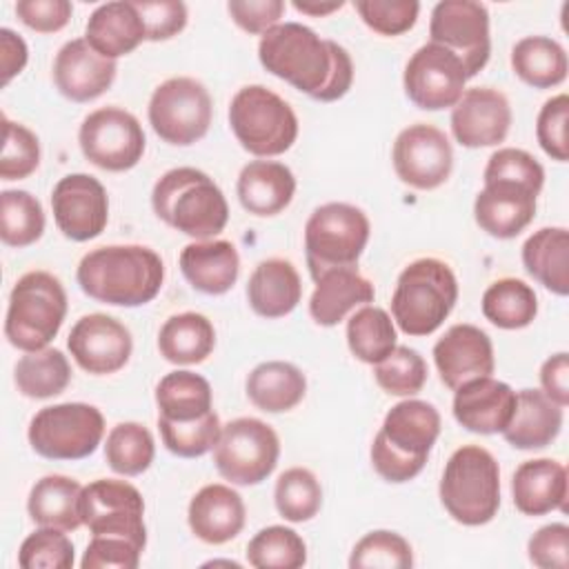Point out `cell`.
<instances>
[{"label":"cell","mask_w":569,"mask_h":569,"mask_svg":"<svg viewBox=\"0 0 569 569\" xmlns=\"http://www.w3.org/2000/svg\"><path fill=\"white\" fill-rule=\"evenodd\" d=\"M258 58L269 73L320 102L340 100L353 82L349 51L300 22H280L262 33Z\"/></svg>","instance_id":"6da1fadb"},{"label":"cell","mask_w":569,"mask_h":569,"mask_svg":"<svg viewBox=\"0 0 569 569\" xmlns=\"http://www.w3.org/2000/svg\"><path fill=\"white\" fill-rule=\"evenodd\" d=\"M80 289L104 305L140 307L151 302L164 282L162 258L142 244H109L82 256L76 269Z\"/></svg>","instance_id":"7a4b0ae2"},{"label":"cell","mask_w":569,"mask_h":569,"mask_svg":"<svg viewBox=\"0 0 569 569\" xmlns=\"http://www.w3.org/2000/svg\"><path fill=\"white\" fill-rule=\"evenodd\" d=\"M440 425L438 409L427 400L407 398L393 405L371 442L378 476L396 485L416 478L440 436Z\"/></svg>","instance_id":"3957f363"},{"label":"cell","mask_w":569,"mask_h":569,"mask_svg":"<svg viewBox=\"0 0 569 569\" xmlns=\"http://www.w3.org/2000/svg\"><path fill=\"white\" fill-rule=\"evenodd\" d=\"M151 207L162 222L193 240H209L229 222L222 189L196 167H176L162 173L153 184Z\"/></svg>","instance_id":"277c9868"},{"label":"cell","mask_w":569,"mask_h":569,"mask_svg":"<svg viewBox=\"0 0 569 569\" xmlns=\"http://www.w3.org/2000/svg\"><path fill=\"white\" fill-rule=\"evenodd\" d=\"M458 302V280L451 267L438 258L409 262L391 296V316L407 336L433 333Z\"/></svg>","instance_id":"5b68a950"},{"label":"cell","mask_w":569,"mask_h":569,"mask_svg":"<svg viewBox=\"0 0 569 569\" xmlns=\"http://www.w3.org/2000/svg\"><path fill=\"white\" fill-rule=\"evenodd\" d=\"M438 491L442 507L456 522L487 525L500 509V467L485 447L465 445L447 460Z\"/></svg>","instance_id":"8992f818"},{"label":"cell","mask_w":569,"mask_h":569,"mask_svg":"<svg viewBox=\"0 0 569 569\" xmlns=\"http://www.w3.org/2000/svg\"><path fill=\"white\" fill-rule=\"evenodd\" d=\"M67 316V291L49 271L20 276L9 293L4 336L20 351L44 349Z\"/></svg>","instance_id":"52a82bcc"},{"label":"cell","mask_w":569,"mask_h":569,"mask_svg":"<svg viewBox=\"0 0 569 569\" xmlns=\"http://www.w3.org/2000/svg\"><path fill=\"white\" fill-rule=\"evenodd\" d=\"M229 124L240 147L258 158L280 156L298 138L296 111L262 84H247L236 91L229 104Z\"/></svg>","instance_id":"ba28073f"},{"label":"cell","mask_w":569,"mask_h":569,"mask_svg":"<svg viewBox=\"0 0 569 569\" xmlns=\"http://www.w3.org/2000/svg\"><path fill=\"white\" fill-rule=\"evenodd\" d=\"M371 224L362 209L349 202H327L313 209L305 224V256L313 280L333 269L356 267Z\"/></svg>","instance_id":"9c48e42d"},{"label":"cell","mask_w":569,"mask_h":569,"mask_svg":"<svg viewBox=\"0 0 569 569\" xmlns=\"http://www.w3.org/2000/svg\"><path fill=\"white\" fill-rule=\"evenodd\" d=\"M102 436L104 416L87 402L42 407L27 431L31 449L49 460H82L98 449Z\"/></svg>","instance_id":"30bf717a"},{"label":"cell","mask_w":569,"mask_h":569,"mask_svg":"<svg viewBox=\"0 0 569 569\" xmlns=\"http://www.w3.org/2000/svg\"><path fill=\"white\" fill-rule=\"evenodd\" d=\"M147 116L160 140L176 147H189L207 136L213 102L200 80L176 76L153 89Z\"/></svg>","instance_id":"8fae6325"},{"label":"cell","mask_w":569,"mask_h":569,"mask_svg":"<svg viewBox=\"0 0 569 569\" xmlns=\"http://www.w3.org/2000/svg\"><path fill=\"white\" fill-rule=\"evenodd\" d=\"M280 458V438L271 425L258 418H236L222 425L213 447L218 473L238 487L267 480Z\"/></svg>","instance_id":"7c38bea8"},{"label":"cell","mask_w":569,"mask_h":569,"mask_svg":"<svg viewBox=\"0 0 569 569\" xmlns=\"http://www.w3.org/2000/svg\"><path fill=\"white\" fill-rule=\"evenodd\" d=\"M78 144L98 169L129 171L142 160L147 138L133 113L120 107H100L82 120Z\"/></svg>","instance_id":"4fadbf2b"},{"label":"cell","mask_w":569,"mask_h":569,"mask_svg":"<svg viewBox=\"0 0 569 569\" xmlns=\"http://www.w3.org/2000/svg\"><path fill=\"white\" fill-rule=\"evenodd\" d=\"M80 518L91 536H118L147 547L142 493L124 482L100 478L82 487Z\"/></svg>","instance_id":"5bb4252c"},{"label":"cell","mask_w":569,"mask_h":569,"mask_svg":"<svg viewBox=\"0 0 569 569\" xmlns=\"http://www.w3.org/2000/svg\"><path fill=\"white\" fill-rule=\"evenodd\" d=\"M429 42L449 49L460 58L467 78L485 69L491 56L489 11L476 0H442L429 20Z\"/></svg>","instance_id":"9a60e30c"},{"label":"cell","mask_w":569,"mask_h":569,"mask_svg":"<svg viewBox=\"0 0 569 569\" xmlns=\"http://www.w3.org/2000/svg\"><path fill=\"white\" fill-rule=\"evenodd\" d=\"M467 80L460 58L436 42L416 49L402 73L407 98L427 111L453 107L462 98Z\"/></svg>","instance_id":"2e32d148"},{"label":"cell","mask_w":569,"mask_h":569,"mask_svg":"<svg viewBox=\"0 0 569 569\" xmlns=\"http://www.w3.org/2000/svg\"><path fill=\"white\" fill-rule=\"evenodd\" d=\"M391 160L396 176L405 184L431 191L451 176L453 149L445 131L427 122H416L398 133Z\"/></svg>","instance_id":"e0dca14e"},{"label":"cell","mask_w":569,"mask_h":569,"mask_svg":"<svg viewBox=\"0 0 569 569\" xmlns=\"http://www.w3.org/2000/svg\"><path fill=\"white\" fill-rule=\"evenodd\" d=\"M53 220L64 238L87 242L98 238L109 220V198L102 182L89 173H69L51 191Z\"/></svg>","instance_id":"ac0fdd59"},{"label":"cell","mask_w":569,"mask_h":569,"mask_svg":"<svg viewBox=\"0 0 569 569\" xmlns=\"http://www.w3.org/2000/svg\"><path fill=\"white\" fill-rule=\"evenodd\" d=\"M67 349L87 373L109 376L129 362L133 340L118 318L107 313H87L71 327Z\"/></svg>","instance_id":"d6986e66"},{"label":"cell","mask_w":569,"mask_h":569,"mask_svg":"<svg viewBox=\"0 0 569 569\" xmlns=\"http://www.w3.org/2000/svg\"><path fill=\"white\" fill-rule=\"evenodd\" d=\"M511 118V104L502 91L471 87L451 107V133L467 149L496 147L505 142Z\"/></svg>","instance_id":"ffe728a7"},{"label":"cell","mask_w":569,"mask_h":569,"mask_svg":"<svg viewBox=\"0 0 569 569\" xmlns=\"http://www.w3.org/2000/svg\"><path fill=\"white\" fill-rule=\"evenodd\" d=\"M433 362L445 387L456 391L473 378L493 373L496 358L491 338L476 325H453L433 345Z\"/></svg>","instance_id":"44dd1931"},{"label":"cell","mask_w":569,"mask_h":569,"mask_svg":"<svg viewBox=\"0 0 569 569\" xmlns=\"http://www.w3.org/2000/svg\"><path fill=\"white\" fill-rule=\"evenodd\" d=\"M536 189L513 180H487L473 202L478 227L500 240L516 238L536 216Z\"/></svg>","instance_id":"7402d4cb"},{"label":"cell","mask_w":569,"mask_h":569,"mask_svg":"<svg viewBox=\"0 0 569 569\" xmlns=\"http://www.w3.org/2000/svg\"><path fill=\"white\" fill-rule=\"evenodd\" d=\"M116 71V60L100 56L84 38L64 42L53 60L56 89L73 102L100 98L113 84Z\"/></svg>","instance_id":"603a6c76"},{"label":"cell","mask_w":569,"mask_h":569,"mask_svg":"<svg viewBox=\"0 0 569 569\" xmlns=\"http://www.w3.org/2000/svg\"><path fill=\"white\" fill-rule=\"evenodd\" d=\"M513 409L516 391L491 376L460 385L453 396V418L471 433H502Z\"/></svg>","instance_id":"cb8c5ba5"},{"label":"cell","mask_w":569,"mask_h":569,"mask_svg":"<svg viewBox=\"0 0 569 569\" xmlns=\"http://www.w3.org/2000/svg\"><path fill=\"white\" fill-rule=\"evenodd\" d=\"M189 527L196 538L207 545H224L233 540L247 520L242 496L220 482L204 485L189 502Z\"/></svg>","instance_id":"d4e9b609"},{"label":"cell","mask_w":569,"mask_h":569,"mask_svg":"<svg viewBox=\"0 0 569 569\" xmlns=\"http://www.w3.org/2000/svg\"><path fill=\"white\" fill-rule=\"evenodd\" d=\"M513 505L525 516H545L549 511H567V467L551 458L525 460L511 478Z\"/></svg>","instance_id":"484cf974"},{"label":"cell","mask_w":569,"mask_h":569,"mask_svg":"<svg viewBox=\"0 0 569 569\" xmlns=\"http://www.w3.org/2000/svg\"><path fill=\"white\" fill-rule=\"evenodd\" d=\"M178 264L187 282L207 296L227 293L240 273V256L229 240L189 242L180 251Z\"/></svg>","instance_id":"4316f807"},{"label":"cell","mask_w":569,"mask_h":569,"mask_svg":"<svg viewBox=\"0 0 569 569\" xmlns=\"http://www.w3.org/2000/svg\"><path fill=\"white\" fill-rule=\"evenodd\" d=\"M238 200L244 211L269 218L289 207L296 193L293 171L276 160H251L238 176Z\"/></svg>","instance_id":"83f0119b"},{"label":"cell","mask_w":569,"mask_h":569,"mask_svg":"<svg viewBox=\"0 0 569 569\" xmlns=\"http://www.w3.org/2000/svg\"><path fill=\"white\" fill-rule=\"evenodd\" d=\"M84 40L104 58L116 60L147 40V29L136 2H104L93 9L84 27Z\"/></svg>","instance_id":"f1b7e54d"},{"label":"cell","mask_w":569,"mask_h":569,"mask_svg":"<svg viewBox=\"0 0 569 569\" xmlns=\"http://www.w3.org/2000/svg\"><path fill=\"white\" fill-rule=\"evenodd\" d=\"M562 429V407L542 389H520L516 409L502 436L513 449L531 451L551 445Z\"/></svg>","instance_id":"f546056e"},{"label":"cell","mask_w":569,"mask_h":569,"mask_svg":"<svg viewBox=\"0 0 569 569\" xmlns=\"http://www.w3.org/2000/svg\"><path fill=\"white\" fill-rule=\"evenodd\" d=\"M309 298V313L320 327H333L345 316L362 305L373 302V284L358 273V267L333 269L322 273Z\"/></svg>","instance_id":"4dcf8cb0"},{"label":"cell","mask_w":569,"mask_h":569,"mask_svg":"<svg viewBox=\"0 0 569 569\" xmlns=\"http://www.w3.org/2000/svg\"><path fill=\"white\" fill-rule=\"evenodd\" d=\"M302 298V282L296 267L284 258L262 260L247 282V300L262 318L289 316Z\"/></svg>","instance_id":"1f68e13d"},{"label":"cell","mask_w":569,"mask_h":569,"mask_svg":"<svg viewBox=\"0 0 569 569\" xmlns=\"http://www.w3.org/2000/svg\"><path fill=\"white\" fill-rule=\"evenodd\" d=\"M527 273L556 296L569 293V231L565 227H542L522 244Z\"/></svg>","instance_id":"d6a6232c"},{"label":"cell","mask_w":569,"mask_h":569,"mask_svg":"<svg viewBox=\"0 0 569 569\" xmlns=\"http://www.w3.org/2000/svg\"><path fill=\"white\" fill-rule=\"evenodd\" d=\"M249 400L267 413H282L302 402L307 393L305 373L284 360H269L253 367L247 376Z\"/></svg>","instance_id":"836d02e7"},{"label":"cell","mask_w":569,"mask_h":569,"mask_svg":"<svg viewBox=\"0 0 569 569\" xmlns=\"http://www.w3.org/2000/svg\"><path fill=\"white\" fill-rule=\"evenodd\" d=\"M80 493L78 480L60 473L40 478L27 500V511L38 527H56L62 531H76L82 525L80 518Z\"/></svg>","instance_id":"e575fe53"},{"label":"cell","mask_w":569,"mask_h":569,"mask_svg":"<svg viewBox=\"0 0 569 569\" xmlns=\"http://www.w3.org/2000/svg\"><path fill=\"white\" fill-rule=\"evenodd\" d=\"M216 347L211 320L196 311H182L164 320L158 333V351L173 365H200Z\"/></svg>","instance_id":"d590c367"},{"label":"cell","mask_w":569,"mask_h":569,"mask_svg":"<svg viewBox=\"0 0 569 569\" xmlns=\"http://www.w3.org/2000/svg\"><path fill=\"white\" fill-rule=\"evenodd\" d=\"M513 73L533 89H551L567 78V53L549 36H527L511 49Z\"/></svg>","instance_id":"8d00e7d4"},{"label":"cell","mask_w":569,"mask_h":569,"mask_svg":"<svg viewBox=\"0 0 569 569\" xmlns=\"http://www.w3.org/2000/svg\"><path fill=\"white\" fill-rule=\"evenodd\" d=\"M211 402L213 393L207 378L187 369L171 371L156 385L158 416L167 420H196L213 409Z\"/></svg>","instance_id":"74e56055"},{"label":"cell","mask_w":569,"mask_h":569,"mask_svg":"<svg viewBox=\"0 0 569 569\" xmlns=\"http://www.w3.org/2000/svg\"><path fill=\"white\" fill-rule=\"evenodd\" d=\"M13 380L22 396L47 400L62 393L71 382V365L60 349L24 351L13 367Z\"/></svg>","instance_id":"f35d334b"},{"label":"cell","mask_w":569,"mask_h":569,"mask_svg":"<svg viewBox=\"0 0 569 569\" xmlns=\"http://www.w3.org/2000/svg\"><path fill=\"white\" fill-rule=\"evenodd\" d=\"M482 316L500 329H522L538 316V296L518 278H500L482 293Z\"/></svg>","instance_id":"ab89813d"},{"label":"cell","mask_w":569,"mask_h":569,"mask_svg":"<svg viewBox=\"0 0 569 569\" xmlns=\"http://www.w3.org/2000/svg\"><path fill=\"white\" fill-rule=\"evenodd\" d=\"M396 325L380 307L362 305L347 320V345L360 362L378 365L396 349Z\"/></svg>","instance_id":"60d3db41"},{"label":"cell","mask_w":569,"mask_h":569,"mask_svg":"<svg viewBox=\"0 0 569 569\" xmlns=\"http://www.w3.org/2000/svg\"><path fill=\"white\" fill-rule=\"evenodd\" d=\"M44 233V211L36 196L24 189L0 193V238L7 247H29Z\"/></svg>","instance_id":"b9f144b4"},{"label":"cell","mask_w":569,"mask_h":569,"mask_svg":"<svg viewBox=\"0 0 569 569\" xmlns=\"http://www.w3.org/2000/svg\"><path fill=\"white\" fill-rule=\"evenodd\" d=\"M156 458L151 431L140 422H118L107 433L104 460L120 476H140Z\"/></svg>","instance_id":"7bdbcfd3"},{"label":"cell","mask_w":569,"mask_h":569,"mask_svg":"<svg viewBox=\"0 0 569 569\" xmlns=\"http://www.w3.org/2000/svg\"><path fill=\"white\" fill-rule=\"evenodd\" d=\"M247 562L256 569H300L307 562V545L291 527L271 525L249 540Z\"/></svg>","instance_id":"ee69618b"},{"label":"cell","mask_w":569,"mask_h":569,"mask_svg":"<svg viewBox=\"0 0 569 569\" xmlns=\"http://www.w3.org/2000/svg\"><path fill=\"white\" fill-rule=\"evenodd\" d=\"M273 502L284 520L307 522L322 507V487L309 469L291 467L276 480Z\"/></svg>","instance_id":"f6af8a7d"},{"label":"cell","mask_w":569,"mask_h":569,"mask_svg":"<svg viewBox=\"0 0 569 569\" xmlns=\"http://www.w3.org/2000/svg\"><path fill=\"white\" fill-rule=\"evenodd\" d=\"M158 429H160L162 445L173 456L200 458L216 447L222 425L218 413L211 409L209 413L196 420H167L158 416Z\"/></svg>","instance_id":"bcb514c9"},{"label":"cell","mask_w":569,"mask_h":569,"mask_svg":"<svg viewBox=\"0 0 569 569\" xmlns=\"http://www.w3.org/2000/svg\"><path fill=\"white\" fill-rule=\"evenodd\" d=\"M351 569H409L413 567L411 545L396 531L376 529L365 533L351 549Z\"/></svg>","instance_id":"7dc6e473"},{"label":"cell","mask_w":569,"mask_h":569,"mask_svg":"<svg viewBox=\"0 0 569 569\" xmlns=\"http://www.w3.org/2000/svg\"><path fill=\"white\" fill-rule=\"evenodd\" d=\"M427 373L425 358L405 345H396L385 360L373 365V378L389 396H416L425 387Z\"/></svg>","instance_id":"c3c4849f"},{"label":"cell","mask_w":569,"mask_h":569,"mask_svg":"<svg viewBox=\"0 0 569 569\" xmlns=\"http://www.w3.org/2000/svg\"><path fill=\"white\" fill-rule=\"evenodd\" d=\"M73 562V542L56 527L36 529L18 549V565L22 569H71Z\"/></svg>","instance_id":"681fc988"},{"label":"cell","mask_w":569,"mask_h":569,"mask_svg":"<svg viewBox=\"0 0 569 569\" xmlns=\"http://www.w3.org/2000/svg\"><path fill=\"white\" fill-rule=\"evenodd\" d=\"M2 156H0V178L2 180H24L40 164V140L38 136L20 122L2 116Z\"/></svg>","instance_id":"f907efd6"},{"label":"cell","mask_w":569,"mask_h":569,"mask_svg":"<svg viewBox=\"0 0 569 569\" xmlns=\"http://www.w3.org/2000/svg\"><path fill=\"white\" fill-rule=\"evenodd\" d=\"M353 4L362 22L380 36L409 31L420 13V2L416 0H356Z\"/></svg>","instance_id":"816d5d0a"},{"label":"cell","mask_w":569,"mask_h":569,"mask_svg":"<svg viewBox=\"0 0 569 569\" xmlns=\"http://www.w3.org/2000/svg\"><path fill=\"white\" fill-rule=\"evenodd\" d=\"M482 180H513L540 191L545 184V169L529 151L502 147L489 156Z\"/></svg>","instance_id":"f5cc1de1"},{"label":"cell","mask_w":569,"mask_h":569,"mask_svg":"<svg viewBox=\"0 0 569 569\" xmlns=\"http://www.w3.org/2000/svg\"><path fill=\"white\" fill-rule=\"evenodd\" d=\"M567 122H569V98L567 93H558L549 98L536 120V138L542 151L558 162H567L569 158V140H567Z\"/></svg>","instance_id":"db71d44e"},{"label":"cell","mask_w":569,"mask_h":569,"mask_svg":"<svg viewBox=\"0 0 569 569\" xmlns=\"http://www.w3.org/2000/svg\"><path fill=\"white\" fill-rule=\"evenodd\" d=\"M142 547L118 536H91L80 560L82 569H136L140 565Z\"/></svg>","instance_id":"11a10c76"},{"label":"cell","mask_w":569,"mask_h":569,"mask_svg":"<svg viewBox=\"0 0 569 569\" xmlns=\"http://www.w3.org/2000/svg\"><path fill=\"white\" fill-rule=\"evenodd\" d=\"M144 29L147 40L160 42L178 36L187 27V4L180 0H133Z\"/></svg>","instance_id":"9f6ffc18"},{"label":"cell","mask_w":569,"mask_h":569,"mask_svg":"<svg viewBox=\"0 0 569 569\" xmlns=\"http://www.w3.org/2000/svg\"><path fill=\"white\" fill-rule=\"evenodd\" d=\"M527 556L540 569H567L569 527L565 522H551L540 527L527 542Z\"/></svg>","instance_id":"6f0895ef"},{"label":"cell","mask_w":569,"mask_h":569,"mask_svg":"<svg viewBox=\"0 0 569 569\" xmlns=\"http://www.w3.org/2000/svg\"><path fill=\"white\" fill-rule=\"evenodd\" d=\"M227 11L242 31L262 36L276 24H280V18L284 13V2L282 0H229Z\"/></svg>","instance_id":"680465c9"},{"label":"cell","mask_w":569,"mask_h":569,"mask_svg":"<svg viewBox=\"0 0 569 569\" xmlns=\"http://www.w3.org/2000/svg\"><path fill=\"white\" fill-rule=\"evenodd\" d=\"M16 13L33 31L56 33L67 27L73 4L69 0H18Z\"/></svg>","instance_id":"91938a15"},{"label":"cell","mask_w":569,"mask_h":569,"mask_svg":"<svg viewBox=\"0 0 569 569\" xmlns=\"http://www.w3.org/2000/svg\"><path fill=\"white\" fill-rule=\"evenodd\" d=\"M542 391L562 409L569 405V356L565 351L547 358L540 367Z\"/></svg>","instance_id":"94428289"},{"label":"cell","mask_w":569,"mask_h":569,"mask_svg":"<svg viewBox=\"0 0 569 569\" xmlns=\"http://www.w3.org/2000/svg\"><path fill=\"white\" fill-rule=\"evenodd\" d=\"M29 58L27 42L11 29H0V64H2V84H9L18 76Z\"/></svg>","instance_id":"6125c7cd"},{"label":"cell","mask_w":569,"mask_h":569,"mask_svg":"<svg viewBox=\"0 0 569 569\" xmlns=\"http://www.w3.org/2000/svg\"><path fill=\"white\" fill-rule=\"evenodd\" d=\"M293 7L300 11V13H307V16H316V18H322V16H329L338 9L345 7L342 0H331V2H318V0H293Z\"/></svg>","instance_id":"be15d7a7"}]
</instances>
